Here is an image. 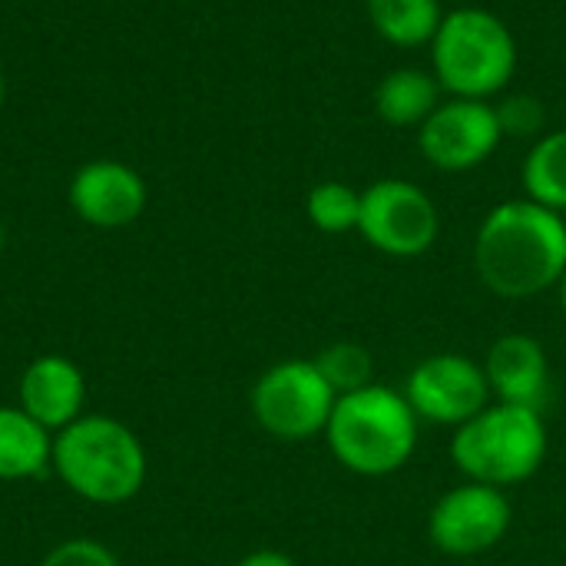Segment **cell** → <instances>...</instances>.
<instances>
[{"label":"cell","instance_id":"6da1fadb","mask_svg":"<svg viewBox=\"0 0 566 566\" xmlns=\"http://www.w3.org/2000/svg\"><path fill=\"white\" fill-rule=\"evenodd\" d=\"M474 269L488 292L507 302L534 298L566 275V222L534 199L494 206L474 239Z\"/></svg>","mask_w":566,"mask_h":566},{"label":"cell","instance_id":"7a4b0ae2","mask_svg":"<svg viewBox=\"0 0 566 566\" xmlns=\"http://www.w3.org/2000/svg\"><path fill=\"white\" fill-rule=\"evenodd\" d=\"M53 474L83 501L116 507L133 501L146 484V451L116 418L80 415L53 434Z\"/></svg>","mask_w":566,"mask_h":566},{"label":"cell","instance_id":"3957f363","mask_svg":"<svg viewBox=\"0 0 566 566\" xmlns=\"http://www.w3.org/2000/svg\"><path fill=\"white\" fill-rule=\"evenodd\" d=\"M418 428L421 421L405 395L375 381L335 401L322 438L345 471L358 478H388L415 458Z\"/></svg>","mask_w":566,"mask_h":566},{"label":"cell","instance_id":"277c9868","mask_svg":"<svg viewBox=\"0 0 566 566\" xmlns=\"http://www.w3.org/2000/svg\"><path fill=\"white\" fill-rule=\"evenodd\" d=\"M454 468L488 488H517L531 481L547 458V424L541 411L491 401L451 434Z\"/></svg>","mask_w":566,"mask_h":566},{"label":"cell","instance_id":"5b68a950","mask_svg":"<svg viewBox=\"0 0 566 566\" xmlns=\"http://www.w3.org/2000/svg\"><path fill=\"white\" fill-rule=\"evenodd\" d=\"M431 60L441 90L461 99H488L511 83L517 43L501 17L464 7L441 20L431 40Z\"/></svg>","mask_w":566,"mask_h":566},{"label":"cell","instance_id":"8992f818","mask_svg":"<svg viewBox=\"0 0 566 566\" xmlns=\"http://www.w3.org/2000/svg\"><path fill=\"white\" fill-rule=\"evenodd\" d=\"M338 395L328 388L315 361L289 358L259 375L249 395L252 418L275 441H312L325 434Z\"/></svg>","mask_w":566,"mask_h":566},{"label":"cell","instance_id":"52a82bcc","mask_svg":"<svg viewBox=\"0 0 566 566\" xmlns=\"http://www.w3.org/2000/svg\"><path fill=\"white\" fill-rule=\"evenodd\" d=\"M358 232L381 255L418 259L438 242L441 216L421 186L405 179H381L361 192Z\"/></svg>","mask_w":566,"mask_h":566},{"label":"cell","instance_id":"ba28073f","mask_svg":"<svg viewBox=\"0 0 566 566\" xmlns=\"http://www.w3.org/2000/svg\"><path fill=\"white\" fill-rule=\"evenodd\" d=\"M401 395L418 415V421L441 428H461L494 401L484 365L458 352H438L421 358L408 371Z\"/></svg>","mask_w":566,"mask_h":566},{"label":"cell","instance_id":"9c48e42d","mask_svg":"<svg viewBox=\"0 0 566 566\" xmlns=\"http://www.w3.org/2000/svg\"><path fill=\"white\" fill-rule=\"evenodd\" d=\"M514 524L507 491L464 481L441 494L428 514V541L448 557H481L494 551Z\"/></svg>","mask_w":566,"mask_h":566},{"label":"cell","instance_id":"30bf717a","mask_svg":"<svg viewBox=\"0 0 566 566\" xmlns=\"http://www.w3.org/2000/svg\"><path fill=\"white\" fill-rule=\"evenodd\" d=\"M504 129L497 119V109L488 99H448L441 103L418 133L421 156L444 169V172H464L481 166L494 156L501 146Z\"/></svg>","mask_w":566,"mask_h":566},{"label":"cell","instance_id":"8fae6325","mask_svg":"<svg viewBox=\"0 0 566 566\" xmlns=\"http://www.w3.org/2000/svg\"><path fill=\"white\" fill-rule=\"evenodd\" d=\"M66 196L70 209L96 229L129 226L146 209L143 176L119 159H93L80 166L70 179Z\"/></svg>","mask_w":566,"mask_h":566},{"label":"cell","instance_id":"7c38bea8","mask_svg":"<svg viewBox=\"0 0 566 566\" xmlns=\"http://www.w3.org/2000/svg\"><path fill=\"white\" fill-rule=\"evenodd\" d=\"M484 375L494 401L544 415V405L551 398V361L534 335L511 332L494 338L484 358Z\"/></svg>","mask_w":566,"mask_h":566},{"label":"cell","instance_id":"4fadbf2b","mask_svg":"<svg viewBox=\"0 0 566 566\" xmlns=\"http://www.w3.org/2000/svg\"><path fill=\"white\" fill-rule=\"evenodd\" d=\"M17 395H20L17 405L36 424L56 434L83 415L86 381L76 361H70L66 355H40L23 368Z\"/></svg>","mask_w":566,"mask_h":566},{"label":"cell","instance_id":"5bb4252c","mask_svg":"<svg viewBox=\"0 0 566 566\" xmlns=\"http://www.w3.org/2000/svg\"><path fill=\"white\" fill-rule=\"evenodd\" d=\"M53 434L20 405H0V481H30L50 471Z\"/></svg>","mask_w":566,"mask_h":566},{"label":"cell","instance_id":"9a60e30c","mask_svg":"<svg viewBox=\"0 0 566 566\" xmlns=\"http://www.w3.org/2000/svg\"><path fill=\"white\" fill-rule=\"evenodd\" d=\"M438 106H441L438 76L415 66L391 70L375 90V113L391 126H421Z\"/></svg>","mask_w":566,"mask_h":566},{"label":"cell","instance_id":"2e32d148","mask_svg":"<svg viewBox=\"0 0 566 566\" xmlns=\"http://www.w3.org/2000/svg\"><path fill=\"white\" fill-rule=\"evenodd\" d=\"M368 20L395 46H424L434 40L444 13L438 0H368Z\"/></svg>","mask_w":566,"mask_h":566},{"label":"cell","instance_id":"e0dca14e","mask_svg":"<svg viewBox=\"0 0 566 566\" xmlns=\"http://www.w3.org/2000/svg\"><path fill=\"white\" fill-rule=\"evenodd\" d=\"M524 189L544 209L566 212V129L547 133L524 159Z\"/></svg>","mask_w":566,"mask_h":566},{"label":"cell","instance_id":"ac0fdd59","mask_svg":"<svg viewBox=\"0 0 566 566\" xmlns=\"http://www.w3.org/2000/svg\"><path fill=\"white\" fill-rule=\"evenodd\" d=\"M312 361L338 398L375 385V358L358 342H335V345L322 348Z\"/></svg>","mask_w":566,"mask_h":566},{"label":"cell","instance_id":"d6986e66","mask_svg":"<svg viewBox=\"0 0 566 566\" xmlns=\"http://www.w3.org/2000/svg\"><path fill=\"white\" fill-rule=\"evenodd\" d=\"M305 212L312 219V226L325 235H345L352 229H358L361 219V192H355L345 182H318L308 192Z\"/></svg>","mask_w":566,"mask_h":566},{"label":"cell","instance_id":"ffe728a7","mask_svg":"<svg viewBox=\"0 0 566 566\" xmlns=\"http://www.w3.org/2000/svg\"><path fill=\"white\" fill-rule=\"evenodd\" d=\"M40 566H119V560L113 557L109 547H103L99 541H90V537H73V541H63L56 544Z\"/></svg>","mask_w":566,"mask_h":566},{"label":"cell","instance_id":"44dd1931","mask_svg":"<svg viewBox=\"0 0 566 566\" xmlns=\"http://www.w3.org/2000/svg\"><path fill=\"white\" fill-rule=\"evenodd\" d=\"M501 129L504 133H517V136H531L544 126V109L534 96H511L501 109H497Z\"/></svg>","mask_w":566,"mask_h":566},{"label":"cell","instance_id":"7402d4cb","mask_svg":"<svg viewBox=\"0 0 566 566\" xmlns=\"http://www.w3.org/2000/svg\"><path fill=\"white\" fill-rule=\"evenodd\" d=\"M235 566H295V560L282 551H252Z\"/></svg>","mask_w":566,"mask_h":566},{"label":"cell","instance_id":"603a6c76","mask_svg":"<svg viewBox=\"0 0 566 566\" xmlns=\"http://www.w3.org/2000/svg\"><path fill=\"white\" fill-rule=\"evenodd\" d=\"M557 289H560V308H564V315H566V275L560 279V285H557Z\"/></svg>","mask_w":566,"mask_h":566},{"label":"cell","instance_id":"cb8c5ba5","mask_svg":"<svg viewBox=\"0 0 566 566\" xmlns=\"http://www.w3.org/2000/svg\"><path fill=\"white\" fill-rule=\"evenodd\" d=\"M0 106H3V70H0Z\"/></svg>","mask_w":566,"mask_h":566},{"label":"cell","instance_id":"d4e9b609","mask_svg":"<svg viewBox=\"0 0 566 566\" xmlns=\"http://www.w3.org/2000/svg\"><path fill=\"white\" fill-rule=\"evenodd\" d=\"M3 242H7V235H3V226H0V252H3Z\"/></svg>","mask_w":566,"mask_h":566}]
</instances>
